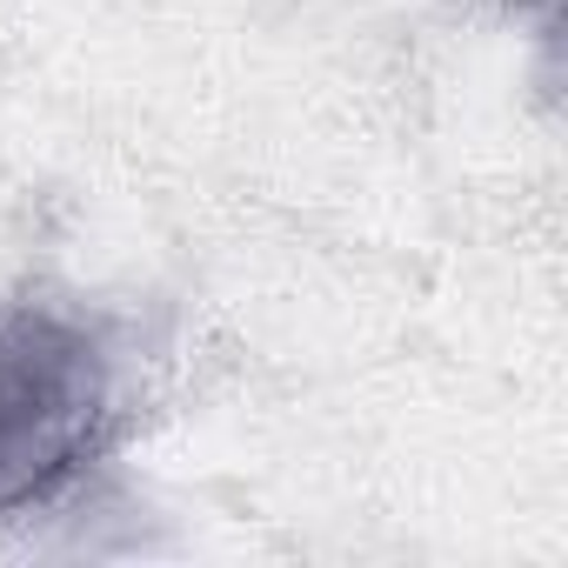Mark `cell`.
<instances>
[{"mask_svg": "<svg viewBox=\"0 0 568 568\" xmlns=\"http://www.w3.org/2000/svg\"><path fill=\"white\" fill-rule=\"evenodd\" d=\"M128 435L121 322L61 288L0 295V521L61 508Z\"/></svg>", "mask_w": 568, "mask_h": 568, "instance_id": "obj_1", "label": "cell"}]
</instances>
